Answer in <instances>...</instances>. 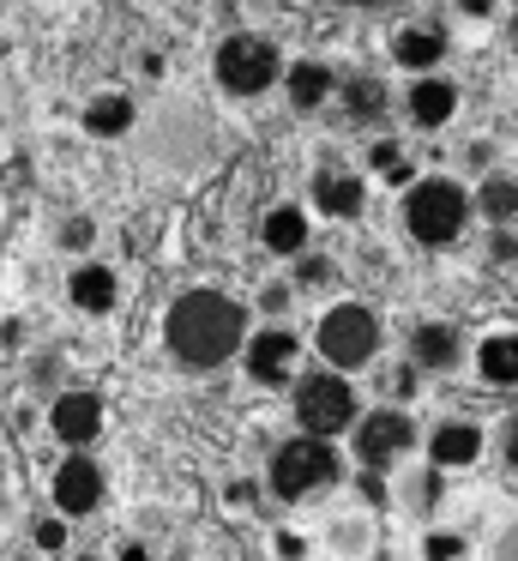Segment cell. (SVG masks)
<instances>
[{
	"instance_id": "obj_14",
	"label": "cell",
	"mask_w": 518,
	"mask_h": 561,
	"mask_svg": "<svg viewBox=\"0 0 518 561\" xmlns=\"http://www.w3.org/2000/svg\"><path fill=\"white\" fill-rule=\"evenodd\" d=\"M482 453V435L470 423H446L434 428V465H470Z\"/></svg>"
},
{
	"instance_id": "obj_22",
	"label": "cell",
	"mask_w": 518,
	"mask_h": 561,
	"mask_svg": "<svg viewBox=\"0 0 518 561\" xmlns=\"http://www.w3.org/2000/svg\"><path fill=\"white\" fill-rule=\"evenodd\" d=\"M422 556H428V561H458V556H464V537H452V531H434L428 543H422Z\"/></svg>"
},
{
	"instance_id": "obj_6",
	"label": "cell",
	"mask_w": 518,
	"mask_h": 561,
	"mask_svg": "<svg viewBox=\"0 0 518 561\" xmlns=\"http://www.w3.org/2000/svg\"><path fill=\"white\" fill-rule=\"evenodd\" d=\"M217 79H223L229 91H265L277 79V49L265 37H229L223 49H217Z\"/></svg>"
},
{
	"instance_id": "obj_25",
	"label": "cell",
	"mask_w": 518,
	"mask_h": 561,
	"mask_svg": "<svg viewBox=\"0 0 518 561\" xmlns=\"http://www.w3.org/2000/svg\"><path fill=\"white\" fill-rule=\"evenodd\" d=\"M277 556H284V561H301V556H308V543H301L296 531H277Z\"/></svg>"
},
{
	"instance_id": "obj_13",
	"label": "cell",
	"mask_w": 518,
	"mask_h": 561,
	"mask_svg": "<svg viewBox=\"0 0 518 561\" xmlns=\"http://www.w3.org/2000/svg\"><path fill=\"white\" fill-rule=\"evenodd\" d=\"M265 248H272V254H301V248H308V218H301L296 206H277L272 218H265Z\"/></svg>"
},
{
	"instance_id": "obj_17",
	"label": "cell",
	"mask_w": 518,
	"mask_h": 561,
	"mask_svg": "<svg viewBox=\"0 0 518 561\" xmlns=\"http://www.w3.org/2000/svg\"><path fill=\"white\" fill-rule=\"evenodd\" d=\"M320 211H332V218H356L361 211V182L356 175H320Z\"/></svg>"
},
{
	"instance_id": "obj_10",
	"label": "cell",
	"mask_w": 518,
	"mask_h": 561,
	"mask_svg": "<svg viewBox=\"0 0 518 561\" xmlns=\"http://www.w3.org/2000/svg\"><path fill=\"white\" fill-rule=\"evenodd\" d=\"M248 368H253L260 380H284L289 368H296V339H289L284 327L260 332V339L248 344Z\"/></svg>"
},
{
	"instance_id": "obj_1",
	"label": "cell",
	"mask_w": 518,
	"mask_h": 561,
	"mask_svg": "<svg viewBox=\"0 0 518 561\" xmlns=\"http://www.w3.org/2000/svg\"><path fill=\"white\" fill-rule=\"evenodd\" d=\"M235 339H241V308L229 302V296L193 290V296H181V302L169 308V344H175L181 363L211 368V363H223V356L235 351Z\"/></svg>"
},
{
	"instance_id": "obj_30",
	"label": "cell",
	"mask_w": 518,
	"mask_h": 561,
	"mask_svg": "<svg viewBox=\"0 0 518 561\" xmlns=\"http://www.w3.org/2000/svg\"><path fill=\"white\" fill-rule=\"evenodd\" d=\"M79 561H96V556H79Z\"/></svg>"
},
{
	"instance_id": "obj_9",
	"label": "cell",
	"mask_w": 518,
	"mask_h": 561,
	"mask_svg": "<svg viewBox=\"0 0 518 561\" xmlns=\"http://www.w3.org/2000/svg\"><path fill=\"white\" fill-rule=\"evenodd\" d=\"M404 447H410V416H398V411H373L368 423H361V435H356V453L368 465L398 459Z\"/></svg>"
},
{
	"instance_id": "obj_12",
	"label": "cell",
	"mask_w": 518,
	"mask_h": 561,
	"mask_svg": "<svg viewBox=\"0 0 518 561\" xmlns=\"http://www.w3.org/2000/svg\"><path fill=\"white\" fill-rule=\"evenodd\" d=\"M482 380H494V387H513L518 380V332H494L488 344H482Z\"/></svg>"
},
{
	"instance_id": "obj_31",
	"label": "cell",
	"mask_w": 518,
	"mask_h": 561,
	"mask_svg": "<svg viewBox=\"0 0 518 561\" xmlns=\"http://www.w3.org/2000/svg\"><path fill=\"white\" fill-rule=\"evenodd\" d=\"M513 43H518V25H513Z\"/></svg>"
},
{
	"instance_id": "obj_7",
	"label": "cell",
	"mask_w": 518,
	"mask_h": 561,
	"mask_svg": "<svg viewBox=\"0 0 518 561\" xmlns=\"http://www.w3.org/2000/svg\"><path fill=\"white\" fill-rule=\"evenodd\" d=\"M48 423H55L60 440L84 447V440H96V428H103V404H96V392H60L55 411H48Z\"/></svg>"
},
{
	"instance_id": "obj_29",
	"label": "cell",
	"mask_w": 518,
	"mask_h": 561,
	"mask_svg": "<svg viewBox=\"0 0 518 561\" xmlns=\"http://www.w3.org/2000/svg\"><path fill=\"white\" fill-rule=\"evenodd\" d=\"M506 459L518 465V423H513V440H506Z\"/></svg>"
},
{
	"instance_id": "obj_5",
	"label": "cell",
	"mask_w": 518,
	"mask_h": 561,
	"mask_svg": "<svg viewBox=\"0 0 518 561\" xmlns=\"http://www.w3.org/2000/svg\"><path fill=\"white\" fill-rule=\"evenodd\" d=\"M373 314L368 308H332V314L320 320V356L332 368H361L373 356Z\"/></svg>"
},
{
	"instance_id": "obj_27",
	"label": "cell",
	"mask_w": 518,
	"mask_h": 561,
	"mask_svg": "<svg viewBox=\"0 0 518 561\" xmlns=\"http://www.w3.org/2000/svg\"><path fill=\"white\" fill-rule=\"evenodd\" d=\"M361 495H368V501H385V483H380V477L368 471V477H361Z\"/></svg>"
},
{
	"instance_id": "obj_24",
	"label": "cell",
	"mask_w": 518,
	"mask_h": 561,
	"mask_svg": "<svg viewBox=\"0 0 518 561\" xmlns=\"http://www.w3.org/2000/svg\"><path fill=\"white\" fill-rule=\"evenodd\" d=\"M36 543H43V549H60V543H67V531H60V519H36Z\"/></svg>"
},
{
	"instance_id": "obj_21",
	"label": "cell",
	"mask_w": 518,
	"mask_h": 561,
	"mask_svg": "<svg viewBox=\"0 0 518 561\" xmlns=\"http://www.w3.org/2000/svg\"><path fill=\"white\" fill-rule=\"evenodd\" d=\"M482 211H488L494 224H506L518 211V182H506V175H488L482 182Z\"/></svg>"
},
{
	"instance_id": "obj_4",
	"label": "cell",
	"mask_w": 518,
	"mask_h": 561,
	"mask_svg": "<svg viewBox=\"0 0 518 561\" xmlns=\"http://www.w3.org/2000/svg\"><path fill=\"white\" fill-rule=\"evenodd\" d=\"M296 416H301V428H308V440L337 435V428L356 416V392L337 375H313V380H301V392H296Z\"/></svg>"
},
{
	"instance_id": "obj_26",
	"label": "cell",
	"mask_w": 518,
	"mask_h": 561,
	"mask_svg": "<svg viewBox=\"0 0 518 561\" xmlns=\"http://www.w3.org/2000/svg\"><path fill=\"white\" fill-rule=\"evenodd\" d=\"M67 248H91V224H67Z\"/></svg>"
},
{
	"instance_id": "obj_11",
	"label": "cell",
	"mask_w": 518,
	"mask_h": 561,
	"mask_svg": "<svg viewBox=\"0 0 518 561\" xmlns=\"http://www.w3.org/2000/svg\"><path fill=\"white\" fill-rule=\"evenodd\" d=\"M452 110H458V91L446 85V79H416V91H410V115H416V127L452 122Z\"/></svg>"
},
{
	"instance_id": "obj_18",
	"label": "cell",
	"mask_w": 518,
	"mask_h": 561,
	"mask_svg": "<svg viewBox=\"0 0 518 561\" xmlns=\"http://www.w3.org/2000/svg\"><path fill=\"white\" fill-rule=\"evenodd\" d=\"M392 55H398L404 67H416V73H428V67L446 55V37H440V31H404Z\"/></svg>"
},
{
	"instance_id": "obj_28",
	"label": "cell",
	"mask_w": 518,
	"mask_h": 561,
	"mask_svg": "<svg viewBox=\"0 0 518 561\" xmlns=\"http://www.w3.org/2000/svg\"><path fill=\"white\" fill-rule=\"evenodd\" d=\"M120 561H145V549H139V543H127V549H120Z\"/></svg>"
},
{
	"instance_id": "obj_19",
	"label": "cell",
	"mask_w": 518,
	"mask_h": 561,
	"mask_svg": "<svg viewBox=\"0 0 518 561\" xmlns=\"http://www.w3.org/2000/svg\"><path fill=\"white\" fill-rule=\"evenodd\" d=\"M458 356V332L452 327H422L416 332V363L422 368H446Z\"/></svg>"
},
{
	"instance_id": "obj_16",
	"label": "cell",
	"mask_w": 518,
	"mask_h": 561,
	"mask_svg": "<svg viewBox=\"0 0 518 561\" xmlns=\"http://www.w3.org/2000/svg\"><path fill=\"white\" fill-rule=\"evenodd\" d=\"M72 302H79L84 314L115 308V272H108V266H84L79 278H72Z\"/></svg>"
},
{
	"instance_id": "obj_2",
	"label": "cell",
	"mask_w": 518,
	"mask_h": 561,
	"mask_svg": "<svg viewBox=\"0 0 518 561\" xmlns=\"http://www.w3.org/2000/svg\"><path fill=\"white\" fill-rule=\"evenodd\" d=\"M320 483H337V453L325 447V440H284V447L272 453V489L284 501H301L313 495Z\"/></svg>"
},
{
	"instance_id": "obj_3",
	"label": "cell",
	"mask_w": 518,
	"mask_h": 561,
	"mask_svg": "<svg viewBox=\"0 0 518 561\" xmlns=\"http://www.w3.org/2000/svg\"><path fill=\"white\" fill-rule=\"evenodd\" d=\"M404 224L416 242L440 248L452 242L458 230H464V194H458L452 182H416L410 187V206H404Z\"/></svg>"
},
{
	"instance_id": "obj_15",
	"label": "cell",
	"mask_w": 518,
	"mask_h": 561,
	"mask_svg": "<svg viewBox=\"0 0 518 561\" xmlns=\"http://www.w3.org/2000/svg\"><path fill=\"white\" fill-rule=\"evenodd\" d=\"M325 98H332V73H325L320 61L289 67V103H296V110H320Z\"/></svg>"
},
{
	"instance_id": "obj_8",
	"label": "cell",
	"mask_w": 518,
	"mask_h": 561,
	"mask_svg": "<svg viewBox=\"0 0 518 561\" xmlns=\"http://www.w3.org/2000/svg\"><path fill=\"white\" fill-rule=\"evenodd\" d=\"M103 501V471L91 459H67L55 471V507L60 513H91Z\"/></svg>"
},
{
	"instance_id": "obj_23",
	"label": "cell",
	"mask_w": 518,
	"mask_h": 561,
	"mask_svg": "<svg viewBox=\"0 0 518 561\" xmlns=\"http://www.w3.org/2000/svg\"><path fill=\"white\" fill-rule=\"evenodd\" d=\"M373 103H380V91H373L368 79H361V85H349V110H356V115H368Z\"/></svg>"
},
{
	"instance_id": "obj_20",
	"label": "cell",
	"mask_w": 518,
	"mask_h": 561,
	"mask_svg": "<svg viewBox=\"0 0 518 561\" xmlns=\"http://www.w3.org/2000/svg\"><path fill=\"white\" fill-rule=\"evenodd\" d=\"M84 127H91V134H127V127H133V103L127 98H96L91 110H84Z\"/></svg>"
}]
</instances>
